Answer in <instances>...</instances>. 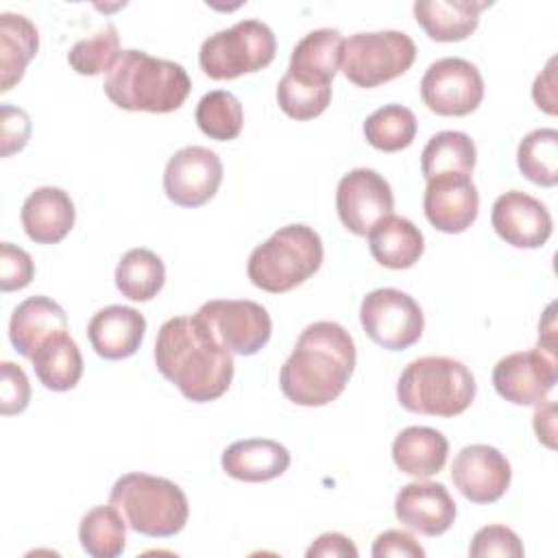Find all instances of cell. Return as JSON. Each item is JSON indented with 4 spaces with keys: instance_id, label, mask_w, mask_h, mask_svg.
Returning <instances> with one entry per match:
<instances>
[{
    "instance_id": "1",
    "label": "cell",
    "mask_w": 558,
    "mask_h": 558,
    "mask_svg": "<svg viewBox=\"0 0 558 558\" xmlns=\"http://www.w3.org/2000/svg\"><path fill=\"white\" fill-rule=\"evenodd\" d=\"M157 371L194 403L220 399L233 379V355L194 316H174L155 340Z\"/></svg>"
},
{
    "instance_id": "2",
    "label": "cell",
    "mask_w": 558,
    "mask_h": 558,
    "mask_svg": "<svg viewBox=\"0 0 558 558\" xmlns=\"http://www.w3.org/2000/svg\"><path fill=\"white\" fill-rule=\"evenodd\" d=\"M355 368L351 333L333 320L307 325L279 373L288 401L305 408L327 405L338 399Z\"/></svg>"
},
{
    "instance_id": "3",
    "label": "cell",
    "mask_w": 558,
    "mask_h": 558,
    "mask_svg": "<svg viewBox=\"0 0 558 558\" xmlns=\"http://www.w3.org/2000/svg\"><path fill=\"white\" fill-rule=\"evenodd\" d=\"M102 87L120 109L170 113L185 102L192 81L181 63L129 48L107 72Z\"/></svg>"
},
{
    "instance_id": "4",
    "label": "cell",
    "mask_w": 558,
    "mask_h": 558,
    "mask_svg": "<svg viewBox=\"0 0 558 558\" xmlns=\"http://www.w3.org/2000/svg\"><path fill=\"white\" fill-rule=\"evenodd\" d=\"M475 390L469 366L447 355L410 362L397 381V399L408 412L442 418L462 414L473 403Z\"/></svg>"
},
{
    "instance_id": "5",
    "label": "cell",
    "mask_w": 558,
    "mask_h": 558,
    "mask_svg": "<svg viewBox=\"0 0 558 558\" xmlns=\"http://www.w3.org/2000/svg\"><path fill=\"white\" fill-rule=\"evenodd\" d=\"M109 504L120 510L133 532L153 538L174 536L190 517V504L181 486L140 471L116 480Z\"/></svg>"
},
{
    "instance_id": "6",
    "label": "cell",
    "mask_w": 558,
    "mask_h": 558,
    "mask_svg": "<svg viewBox=\"0 0 558 558\" xmlns=\"http://www.w3.org/2000/svg\"><path fill=\"white\" fill-rule=\"evenodd\" d=\"M323 264V240L307 225H286L248 255L251 283L270 294L290 292Z\"/></svg>"
},
{
    "instance_id": "7",
    "label": "cell",
    "mask_w": 558,
    "mask_h": 558,
    "mask_svg": "<svg viewBox=\"0 0 558 558\" xmlns=\"http://www.w3.org/2000/svg\"><path fill=\"white\" fill-rule=\"evenodd\" d=\"M277 39L262 20H240L209 35L198 50L201 70L214 81H231L272 63Z\"/></svg>"
},
{
    "instance_id": "8",
    "label": "cell",
    "mask_w": 558,
    "mask_h": 558,
    "mask_svg": "<svg viewBox=\"0 0 558 558\" xmlns=\"http://www.w3.org/2000/svg\"><path fill=\"white\" fill-rule=\"evenodd\" d=\"M416 59V44L403 31L355 33L344 39L340 70L357 87H377L405 74Z\"/></svg>"
},
{
    "instance_id": "9",
    "label": "cell",
    "mask_w": 558,
    "mask_h": 558,
    "mask_svg": "<svg viewBox=\"0 0 558 558\" xmlns=\"http://www.w3.org/2000/svg\"><path fill=\"white\" fill-rule=\"evenodd\" d=\"M360 323L366 336L388 351L410 349L421 340L425 318L421 305L397 288H377L362 299Z\"/></svg>"
},
{
    "instance_id": "10",
    "label": "cell",
    "mask_w": 558,
    "mask_h": 558,
    "mask_svg": "<svg viewBox=\"0 0 558 558\" xmlns=\"http://www.w3.org/2000/svg\"><path fill=\"white\" fill-rule=\"evenodd\" d=\"M196 316L231 355H255L272 333L266 307L248 299H214L203 303Z\"/></svg>"
},
{
    "instance_id": "11",
    "label": "cell",
    "mask_w": 558,
    "mask_h": 558,
    "mask_svg": "<svg viewBox=\"0 0 558 558\" xmlns=\"http://www.w3.org/2000/svg\"><path fill=\"white\" fill-rule=\"evenodd\" d=\"M421 98L436 116H469L484 98V81L471 61L442 57L425 70Z\"/></svg>"
},
{
    "instance_id": "12",
    "label": "cell",
    "mask_w": 558,
    "mask_h": 558,
    "mask_svg": "<svg viewBox=\"0 0 558 558\" xmlns=\"http://www.w3.org/2000/svg\"><path fill=\"white\" fill-rule=\"evenodd\" d=\"M392 187L377 170L355 168L336 187L338 218L355 235H368L375 222L392 214Z\"/></svg>"
},
{
    "instance_id": "13",
    "label": "cell",
    "mask_w": 558,
    "mask_h": 558,
    "mask_svg": "<svg viewBox=\"0 0 558 558\" xmlns=\"http://www.w3.org/2000/svg\"><path fill=\"white\" fill-rule=\"evenodd\" d=\"M558 379L556 355L543 349L517 351L501 357L493 368V386L514 405H534L545 401Z\"/></svg>"
},
{
    "instance_id": "14",
    "label": "cell",
    "mask_w": 558,
    "mask_h": 558,
    "mask_svg": "<svg viewBox=\"0 0 558 558\" xmlns=\"http://www.w3.org/2000/svg\"><path fill=\"white\" fill-rule=\"evenodd\" d=\"M222 183V161L205 146H183L163 170V192L179 207H201Z\"/></svg>"
},
{
    "instance_id": "15",
    "label": "cell",
    "mask_w": 558,
    "mask_h": 558,
    "mask_svg": "<svg viewBox=\"0 0 558 558\" xmlns=\"http://www.w3.org/2000/svg\"><path fill=\"white\" fill-rule=\"evenodd\" d=\"M423 211L429 225L442 233L466 231L480 211V194L471 174L445 172L427 179Z\"/></svg>"
},
{
    "instance_id": "16",
    "label": "cell",
    "mask_w": 558,
    "mask_h": 558,
    "mask_svg": "<svg viewBox=\"0 0 558 558\" xmlns=\"http://www.w3.org/2000/svg\"><path fill=\"white\" fill-rule=\"evenodd\" d=\"M512 469L506 456L490 445H469L451 464V482L473 504H493L510 486Z\"/></svg>"
},
{
    "instance_id": "17",
    "label": "cell",
    "mask_w": 558,
    "mask_h": 558,
    "mask_svg": "<svg viewBox=\"0 0 558 558\" xmlns=\"http://www.w3.org/2000/svg\"><path fill=\"white\" fill-rule=\"evenodd\" d=\"M495 233L517 248H541L551 235V214L534 196L510 190L497 196L490 211Z\"/></svg>"
},
{
    "instance_id": "18",
    "label": "cell",
    "mask_w": 558,
    "mask_h": 558,
    "mask_svg": "<svg viewBox=\"0 0 558 558\" xmlns=\"http://www.w3.org/2000/svg\"><path fill=\"white\" fill-rule=\"evenodd\" d=\"M395 514L412 532L440 536L456 521V501L440 482H412L397 493Z\"/></svg>"
},
{
    "instance_id": "19",
    "label": "cell",
    "mask_w": 558,
    "mask_h": 558,
    "mask_svg": "<svg viewBox=\"0 0 558 558\" xmlns=\"http://www.w3.org/2000/svg\"><path fill=\"white\" fill-rule=\"evenodd\" d=\"M146 333V318L129 305H109L98 310L87 323L92 349L105 360L131 357Z\"/></svg>"
},
{
    "instance_id": "20",
    "label": "cell",
    "mask_w": 558,
    "mask_h": 558,
    "mask_svg": "<svg viewBox=\"0 0 558 558\" xmlns=\"http://www.w3.org/2000/svg\"><path fill=\"white\" fill-rule=\"evenodd\" d=\"M20 218L26 235L35 244H57L72 231L76 209L65 190L44 185L26 196Z\"/></svg>"
},
{
    "instance_id": "21",
    "label": "cell",
    "mask_w": 558,
    "mask_h": 558,
    "mask_svg": "<svg viewBox=\"0 0 558 558\" xmlns=\"http://www.w3.org/2000/svg\"><path fill=\"white\" fill-rule=\"evenodd\" d=\"M344 39L336 28H316L303 35L290 54L288 76L312 87H331L340 68Z\"/></svg>"
},
{
    "instance_id": "22",
    "label": "cell",
    "mask_w": 558,
    "mask_h": 558,
    "mask_svg": "<svg viewBox=\"0 0 558 558\" xmlns=\"http://www.w3.org/2000/svg\"><path fill=\"white\" fill-rule=\"evenodd\" d=\"M222 471L248 484L270 482L283 475L290 466V451L270 438H244L231 442L220 458Z\"/></svg>"
},
{
    "instance_id": "23",
    "label": "cell",
    "mask_w": 558,
    "mask_h": 558,
    "mask_svg": "<svg viewBox=\"0 0 558 558\" xmlns=\"http://www.w3.org/2000/svg\"><path fill=\"white\" fill-rule=\"evenodd\" d=\"M61 331H68V316L57 301L44 294L22 301L9 320V340L13 349L28 360L46 338Z\"/></svg>"
},
{
    "instance_id": "24",
    "label": "cell",
    "mask_w": 558,
    "mask_h": 558,
    "mask_svg": "<svg viewBox=\"0 0 558 558\" xmlns=\"http://www.w3.org/2000/svg\"><path fill=\"white\" fill-rule=\"evenodd\" d=\"M490 2L475 0H416L412 11L416 24L434 41H462L480 24V13Z\"/></svg>"
},
{
    "instance_id": "25",
    "label": "cell",
    "mask_w": 558,
    "mask_h": 558,
    "mask_svg": "<svg viewBox=\"0 0 558 558\" xmlns=\"http://www.w3.org/2000/svg\"><path fill=\"white\" fill-rule=\"evenodd\" d=\"M425 248L423 231L403 216H386L368 231V251L386 268L403 270L418 262Z\"/></svg>"
},
{
    "instance_id": "26",
    "label": "cell",
    "mask_w": 558,
    "mask_h": 558,
    "mask_svg": "<svg viewBox=\"0 0 558 558\" xmlns=\"http://www.w3.org/2000/svg\"><path fill=\"white\" fill-rule=\"evenodd\" d=\"M449 453V442L442 432L425 425L401 429L392 442V460L397 469L416 480H427L442 471Z\"/></svg>"
},
{
    "instance_id": "27",
    "label": "cell",
    "mask_w": 558,
    "mask_h": 558,
    "mask_svg": "<svg viewBox=\"0 0 558 558\" xmlns=\"http://www.w3.org/2000/svg\"><path fill=\"white\" fill-rule=\"evenodd\" d=\"M33 371L44 388L54 392L72 390L83 375V355L68 331L46 338L31 357Z\"/></svg>"
},
{
    "instance_id": "28",
    "label": "cell",
    "mask_w": 558,
    "mask_h": 558,
    "mask_svg": "<svg viewBox=\"0 0 558 558\" xmlns=\"http://www.w3.org/2000/svg\"><path fill=\"white\" fill-rule=\"evenodd\" d=\"M37 26L20 13H0V92L22 81L26 65L37 54Z\"/></svg>"
},
{
    "instance_id": "29",
    "label": "cell",
    "mask_w": 558,
    "mask_h": 558,
    "mask_svg": "<svg viewBox=\"0 0 558 558\" xmlns=\"http://www.w3.org/2000/svg\"><path fill=\"white\" fill-rule=\"evenodd\" d=\"M166 281V266L157 253L144 246L129 248L116 266V288L122 296L144 303L159 294Z\"/></svg>"
},
{
    "instance_id": "30",
    "label": "cell",
    "mask_w": 558,
    "mask_h": 558,
    "mask_svg": "<svg viewBox=\"0 0 558 558\" xmlns=\"http://www.w3.org/2000/svg\"><path fill=\"white\" fill-rule=\"evenodd\" d=\"M477 161L473 140L462 131H438L421 153V174L427 179L445 172L471 174Z\"/></svg>"
},
{
    "instance_id": "31",
    "label": "cell",
    "mask_w": 558,
    "mask_h": 558,
    "mask_svg": "<svg viewBox=\"0 0 558 558\" xmlns=\"http://www.w3.org/2000/svg\"><path fill=\"white\" fill-rule=\"evenodd\" d=\"M78 541L92 558H116L126 545V521L111 504L94 506L81 519Z\"/></svg>"
},
{
    "instance_id": "32",
    "label": "cell",
    "mask_w": 558,
    "mask_h": 558,
    "mask_svg": "<svg viewBox=\"0 0 558 558\" xmlns=\"http://www.w3.org/2000/svg\"><path fill=\"white\" fill-rule=\"evenodd\" d=\"M517 166L527 181L543 187H554L558 183V131H530L519 142Z\"/></svg>"
},
{
    "instance_id": "33",
    "label": "cell",
    "mask_w": 558,
    "mask_h": 558,
    "mask_svg": "<svg viewBox=\"0 0 558 558\" xmlns=\"http://www.w3.org/2000/svg\"><path fill=\"white\" fill-rule=\"evenodd\" d=\"M416 135V118L414 113L397 102L384 105L375 109L364 120V137L366 142L381 153H397L412 144Z\"/></svg>"
},
{
    "instance_id": "34",
    "label": "cell",
    "mask_w": 558,
    "mask_h": 558,
    "mask_svg": "<svg viewBox=\"0 0 558 558\" xmlns=\"http://www.w3.org/2000/svg\"><path fill=\"white\" fill-rule=\"evenodd\" d=\"M196 124L209 137L218 142L235 140L244 124V111L240 100L227 89H214L205 94L196 105Z\"/></svg>"
},
{
    "instance_id": "35",
    "label": "cell",
    "mask_w": 558,
    "mask_h": 558,
    "mask_svg": "<svg viewBox=\"0 0 558 558\" xmlns=\"http://www.w3.org/2000/svg\"><path fill=\"white\" fill-rule=\"evenodd\" d=\"M118 31L111 22H105L96 33L72 44L68 50V63L76 74L96 76L109 72L120 57Z\"/></svg>"
},
{
    "instance_id": "36",
    "label": "cell",
    "mask_w": 558,
    "mask_h": 558,
    "mask_svg": "<svg viewBox=\"0 0 558 558\" xmlns=\"http://www.w3.org/2000/svg\"><path fill=\"white\" fill-rule=\"evenodd\" d=\"M277 102L281 111L294 120H312L331 102V87H312L283 74L277 85Z\"/></svg>"
},
{
    "instance_id": "37",
    "label": "cell",
    "mask_w": 558,
    "mask_h": 558,
    "mask_svg": "<svg viewBox=\"0 0 558 558\" xmlns=\"http://www.w3.org/2000/svg\"><path fill=\"white\" fill-rule=\"evenodd\" d=\"M469 556L473 558H490V556H504V558H521L523 556V543L521 538L506 525H486L475 532Z\"/></svg>"
},
{
    "instance_id": "38",
    "label": "cell",
    "mask_w": 558,
    "mask_h": 558,
    "mask_svg": "<svg viewBox=\"0 0 558 558\" xmlns=\"http://www.w3.org/2000/svg\"><path fill=\"white\" fill-rule=\"evenodd\" d=\"M35 275V264L31 259V255L11 244V242H2L0 244V288L2 292H13V290H22L33 281Z\"/></svg>"
},
{
    "instance_id": "39",
    "label": "cell",
    "mask_w": 558,
    "mask_h": 558,
    "mask_svg": "<svg viewBox=\"0 0 558 558\" xmlns=\"http://www.w3.org/2000/svg\"><path fill=\"white\" fill-rule=\"evenodd\" d=\"M0 371H2V384H0L2 414L11 416V414L24 412L31 401V384H28L26 373L9 360H4L0 364Z\"/></svg>"
},
{
    "instance_id": "40",
    "label": "cell",
    "mask_w": 558,
    "mask_h": 558,
    "mask_svg": "<svg viewBox=\"0 0 558 558\" xmlns=\"http://www.w3.org/2000/svg\"><path fill=\"white\" fill-rule=\"evenodd\" d=\"M2 157H11L13 153L22 150L31 137V118L24 109L2 105Z\"/></svg>"
},
{
    "instance_id": "41",
    "label": "cell",
    "mask_w": 558,
    "mask_h": 558,
    "mask_svg": "<svg viewBox=\"0 0 558 558\" xmlns=\"http://www.w3.org/2000/svg\"><path fill=\"white\" fill-rule=\"evenodd\" d=\"M373 558H388V556H403V558H423L425 549L418 541L403 532V530H386L381 532L371 549Z\"/></svg>"
},
{
    "instance_id": "42",
    "label": "cell",
    "mask_w": 558,
    "mask_h": 558,
    "mask_svg": "<svg viewBox=\"0 0 558 558\" xmlns=\"http://www.w3.org/2000/svg\"><path fill=\"white\" fill-rule=\"evenodd\" d=\"M307 558H357V547L353 541L340 532L320 534L305 551Z\"/></svg>"
},
{
    "instance_id": "43",
    "label": "cell",
    "mask_w": 558,
    "mask_h": 558,
    "mask_svg": "<svg viewBox=\"0 0 558 558\" xmlns=\"http://www.w3.org/2000/svg\"><path fill=\"white\" fill-rule=\"evenodd\" d=\"M554 63L556 59H549L547 68L543 70V74L536 76L534 87H532V96L534 102L538 105V109H543L545 113L554 116L556 113V89H554Z\"/></svg>"
},
{
    "instance_id": "44",
    "label": "cell",
    "mask_w": 558,
    "mask_h": 558,
    "mask_svg": "<svg viewBox=\"0 0 558 558\" xmlns=\"http://www.w3.org/2000/svg\"><path fill=\"white\" fill-rule=\"evenodd\" d=\"M554 401H547V403H538L536 412H534V432L538 436L541 442H545L549 449L556 447L554 442Z\"/></svg>"
}]
</instances>
